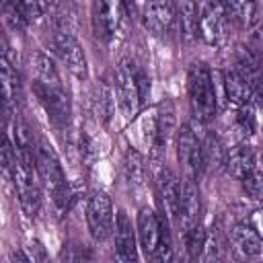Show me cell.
Listing matches in <instances>:
<instances>
[{"mask_svg":"<svg viewBox=\"0 0 263 263\" xmlns=\"http://www.w3.org/2000/svg\"><path fill=\"white\" fill-rule=\"evenodd\" d=\"M35 158H37L39 177L45 183V187L49 189L51 199H53V205L62 214L68 212L70 203L74 201V189H72V185L68 183L66 175H64V166L60 162L58 152L53 150V146L45 138H39Z\"/></svg>","mask_w":263,"mask_h":263,"instance_id":"6da1fadb","label":"cell"},{"mask_svg":"<svg viewBox=\"0 0 263 263\" xmlns=\"http://www.w3.org/2000/svg\"><path fill=\"white\" fill-rule=\"evenodd\" d=\"M187 95H189L193 121L197 123L210 121L218 109V95H216L214 74L203 62H193L187 68Z\"/></svg>","mask_w":263,"mask_h":263,"instance_id":"7a4b0ae2","label":"cell"},{"mask_svg":"<svg viewBox=\"0 0 263 263\" xmlns=\"http://www.w3.org/2000/svg\"><path fill=\"white\" fill-rule=\"evenodd\" d=\"M51 43H53V49L60 55V60L66 64L68 72L72 76H76L78 80H86V76H88L86 55H84V49L80 47L78 39L72 33V27H70L68 16H64V14L53 16Z\"/></svg>","mask_w":263,"mask_h":263,"instance_id":"3957f363","label":"cell"},{"mask_svg":"<svg viewBox=\"0 0 263 263\" xmlns=\"http://www.w3.org/2000/svg\"><path fill=\"white\" fill-rule=\"evenodd\" d=\"M140 70L132 60H121L115 68L113 82H115V99L117 105L123 113L125 119L136 117L140 107L144 105L142 101V90H140Z\"/></svg>","mask_w":263,"mask_h":263,"instance_id":"277c9868","label":"cell"},{"mask_svg":"<svg viewBox=\"0 0 263 263\" xmlns=\"http://www.w3.org/2000/svg\"><path fill=\"white\" fill-rule=\"evenodd\" d=\"M127 4L123 2H92L90 4V27L99 41L111 43L117 35L121 21L127 16Z\"/></svg>","mask_w":263,"mask_h":263,"instance_id":"5b68a950","label":"cell"},{"mask_svg":"<svg viewBox=\"0 0 263 263\" xmlns=\"http://www.w3.org/2000/svg\"><path fill=\"white\" fill-rule=\"evenodd\" d=\"M33 92L39 101V105L43 107V111L47 113V117L51 119V123L60 129H66L70 123V99L68 92L64 90V86H55V84H41L37 80H33Z\"/></svg>","mask_w":263,"mask_h":263,"instance_id":"8992f818","label":"cell"},{"mask_svg":"<svg viewBox=\"0 0 263 263\" xmlns=\"http://www.w3.org/2000/svg\"><path fill=\"white\" fill-rule=\"evenodd\" d=\"M177 158L187 173V179H195L203 171L201 140L197 136L195 123H185L177 132Z\"/></svg>","mask_w":263,"mask_h":263,"instance_id":"52a82bcc","label":"cell"},{"mask_svg":"<svg viewBox=\"0 0 263 263\" xmlns=\"http://www.w3.org/2000/svg\"><path fill=\"white\" fill-rule=\"evenodd\" d=\"M113 201L107 193L99 191L95 193L88 203H86V224H88V232L90 236L101 242L105 238H109L115 230L113 226Z\"/></svg>","mask_w":263,"mask_h":263,"instance_id":"ba28073f","label":"cell"},{"mask_svg":"<svg viewBox=\"0 0 263 263\" xmlns=\"http://www.w3.org/2000/svg\"><path fill=\"white\" fill-rule=\"evenodd\" d=\"M228 23L230 21L226 16L224 2H203L199 6V37L205 43L210 45L222 43V39L226 37Z\"/></svg>","mask_w":263,"mask_h":263,"instance_id":"9c48e42d","label":"cell"},{"mask_svg":"<svg viewBox=\"0 0 263 263\" xmlns=\"http://www.w3.org/2000/svg\"><path fill=\"white\" fill-rule=\"evenodd\" d=\"M140 16L152 35L166 37L177 25V6L171 2H148L140 6Z\"/></svg>","mask_w":263,"mask_h":263,"instance_id":"30bf717a","label":"cell"},{"mask_svg":"<svg viewBox=\"0 0 263 263\" xmlns=\"http://www.w3.org/2000/svg\"><path fill=\"white\" fill-rule=\"evenodd\" d=\"M115 257L113 263H138V236L132 226V220L123 210L115 218Z\"/></svg>","mask_w":263,"mask_h":263,"instance_id":"8fae6325","label":"cell"},{"mask_svg":"<svg viewBox=\"0 0 263 263\" xmlns=\"http://www.w3.org/2000/svg\"><path fill=\"white\" fill-rule=\"evenodd\" d=\"M164 220L150 208H142L138 212V224H136V234H138V242L142 247V251L152 257L154 251L160 245L162 232H164Z\"/></svg>","mask_w":263,"mask_h":263,"instance_id":"7c38bea8","label":"cell"},{"mask_svg":"<svg viewBox=\"0 0 263 263\" xmlns=\"http://www.w3.org/2000/svg\"><path fill=\"white\" fill-rule=\"evenodd\" d=\"M177 127V113H175V105L166 99L164 103H160V107L156 109V136H154V144H152V156L158 164V160L164 156L168 140L173 138Z\"/></svg>","mask_w":263,"mask_h":263,"instance_id":"4fadbf2b","label":"cell"},{"mask_svg":"<svg viewBox=\"0 0 263 263\" xmlns=\"http://www.w3.org/2000/svg\"><path fill=\"white\" fill-rule=\"evenodd\" d=\"M199 210H201L199 191L193 179H185L181 183V201H179V212H177V222L183 234L199 224Z\"/></svg>","mask_w":263,"mask_h":263,"instance_id":"5bb4252c","label":"cell"},{"mask_svg":"<svg viewBox=\"0 0 263 263\" xmlns=\"http://www.w3.org/2000/svg\"><path fill=\"white\" fill-rule=\"evenodd\" d=\"M228 245L238 259H251V257H257L261 253L263 240L257 236V232L249 224L238 222L228 232Z\"/></svg>","mask_w":263,"mask_h":263,"instance_id":"9a60e30c","label":"cell"},{"mask_svg":"<svg viewBox=\"0 0 263 263\" xmlns=\"http://www.w3.org/2000/svg\"><path fill=\"white\" fill-rule=\"evenodd\" d=\"M156 187H158V195H160V203H162L164 212L171 218H177L179 201H181V181L177 179V175L173 171L158 168V173H156Z\"/></svg>","mask_w":263,"mask_h":263,"instance_id":"2e32d148","label":"cell"},{"mask_svg":"<svg viewBox=\"0 0 263 263\" xmlns=\"http://www.w3.org/2000/svg\"><path fill=\"white\" fill-rule=\"evenodd\" d=\"M226 171L236 177L238 181L245 179L247 175H251L253 171H257V154L251 146L247 144H236L226 152V162H224Z\"/></svg>","mask_w":263,"mask_h":263,"instance_id":"e0dca14e","label":"cell"},{"mask_svg":"<svg viewBox=\"0 0 263 263\" xmlns=\"http://www.w3.org/2000/svg\"><path fill=\"white\" fill-rule=\"evenodd\" d=\"M90 113L103 125H107L111 121V115H113V92L105 82L95 84L92 90H90Z\"/></svg>","mask_w":263,"mask_h":263,"instance_id":"ac0fdd59","label":"cell"},{"mask_svg":"<svg viewBox=\"0 0 263 263\" xmlns=\"http://www.w3.org/2000/svg\"><path fill=\"white\" fill-rule=\"evenodd\" d=\"M199 6L197 2H181L177 4V21L181 27V33L187 41H193L199 37Z\"/></svg>","mask_w":263,"mask_h":263,"instance_id":"d6986e66","label":"cell"},{"mask_svg":"<svg viewBox=\"0 0 263 263\" xmlns=\"http://www.w3.org/2000/svg\"><path fill=\"white\" fill-rule=\"evenodd\" d=\"M31 66H33V74H35L33 80H37L41 84H55V86L62 84L58 66H55V62L45 51H37L31 58Z\"/></svg>","mask_w":263,"mask_h":263,"instance_id":"ffe728a7","label":"cell"},{"mask_svg":"<svg viewBox=\"0 0 263 263\" xmlns=\"http://www.w3.org/2000/svg\"><path fill=\"white\" fill-rule=\"evenodd\" d=\"M226 148L222 144V140L216 134H208L205 140L201 142V156H203V168L210 171H218L220 166H224L226 162Z\"/></svg>","mask_w":263,"mask_h":263,"instance_id":"44dd1931","label":"cell"},{"mask_svg":"<svg viewBox=\"0 0 263 263\" xmlns=\"http://www.w3.org/2000/svg\"><path fill=\"white\" fill-rule=\"evenodd\" d=\"M144 173H146V166H144V160H142V154L134 148H129L123 156V179L125 183L132 187V189H138L142 187L144 183Z\"/></svg>","mask_w":263,"mask_h":263,"instance_id":"7402d4cb","label":"cell"},{"mask_svg":"<svg viewBox=\"0 0 263 263\" xmlns=\"http://www.w3.org/2000/svg\"><path fill=\"white\" fill-rule=\"evenodd\" d=\"M257 109L253 101H247L242 107L236 109L234 115V129L240 134V138H253L257 134Z\"/></svg>","mask_w":263,"mask_h":263,"instance_id":"603a6c76","label":"cell"},{"mask_svg":"<svg viewBox=\"0 0 263 263\" xmlns=\"http://www.w3.org/2000/svg\"><path fill=\"white\" fill-rule=\"evenodd\" d=\"M203 263H224V242L220 240L218 232L205 234V245L201 251Z\"/></svg>","mask_w":263,"mask_h":263,"instance_id":"cb8c5ba5","label":"cell"},{"mask_svg":"<svg viewBox=\"0 0 263 263\" xmlns=\"http://www.w3.org/2000/svg\"><path fill=\"white\" fill-rule=\"evenodd\" d=\"M205 230L201 226V222L197 226H193L189 232H185V251L191 259H197L203 251V245H205Z\"/></svg>","mask_w":263,"mask_h":263,"instance_id":"d4e9b609","label":"cell"},{"mask_svg":"<svg viewBox=\"0 0 263 263\" xmlns=\"http://www.w3.org/2000/svg\"><path fill=\"white\" fill-rule=\"evenodd\" d=\"M242 191L249 199L253 201H263V173L253 171L251 175H247L245 179H240Z\"/></svg>","mask_w":263,"mask_h":263,"instance_id":"484cf974","label":"cell"},{"mask_svg":"<svg viewBox=\"0 0 263 263\" xmlns=\"http://www.w3.org/2000/svg\"><path fill=\"white\" fill-rule=\"evenodd\" d=\"M16 12L21 14V18L31 25L33 21H37L39 16H43L45 10H49V4L47 2H12Z\"/></svg>","mask_w":263,"mask_h":263,"instance_id":"4316f807","label":"cell"},{"mask_svg":"<svg viewBox=\"0 0 263 263\" xmlns=\"http://www.w3.org/2000/svg\"><path fill=\"white\" fill-rule=\"evenodd\" d=\"M150 263H175V249H173V238H171L168 226H164L160 245L154 251V255L150 257Z\"/></svg>","mask_w":263,"mask_h":263,"instance_id":"83f0119b","label":"cell"},{"mask_svg":"<svg viewBox=\"0 0 263 263\" xmlns=\"http://www.w3.org/2000/svg\"><path fill=\"white\" fill-rule=\"evenodd\" d=\"M60 263H84V257L78 253V249H74V245H64L62 255H60Z\"/></svg>","mask_w":263,"mask_h":263,"instance_id":"f1b7e54d","label":"cell"},{"mask_svg":"<svg viewBox=\"0 0 263 263\" xmlns=\"http://www.w3.org/2000/svg\"><path fill=\"white\" fill-rule=\"evenodd\" d=\"M251 101L255 103V107L263 109V70L257 76V80L253 82V86H251Z\"/></svg>","mask_w":263,"mask_h":263,"instance_id":"f546056e","label":"cell"},{"mask_svg":"<svg viewBox=\"0 0 263 263\" xmlns=\"http://www.w3.org/2000/svg\"><path fill=\"white\" fill-rule=\"evenodd\" d=\"M249 226L257 232V236L263 240V208H257L251 216H249Z\"/></svg>","mask_w":263,"mask_h":263,"instance_id":"4dcf8cb0","label":"cell"},{"mask_svg":"<svg viewBox=\"0 0 263 263\" xmlns=\"http://www.w3.org/2000/svg\"><path fill=\"white\" fill-rule=\"evenodd\" d=\"M10 263H33L23 251H12L10 253Z\"/></svg>","mask_w":263,"mask_h":263,"instance_id":"1f68e13d","label":"cell"},{"mask_svg":"<svg viewBox=\"0 0 263 263\" xmlns=\"http://www.w3.org/2000/svg\"><path fill=\"white\" fill-rule=\"evenodd\" d=\"M175 263H191V257H189L187 251H185L183 255H177V257H175Z\"/></svg>","mask_w":263,"mask_h":263,"instance_id":"d6a6232c","label":"cell"}]
</instances>
